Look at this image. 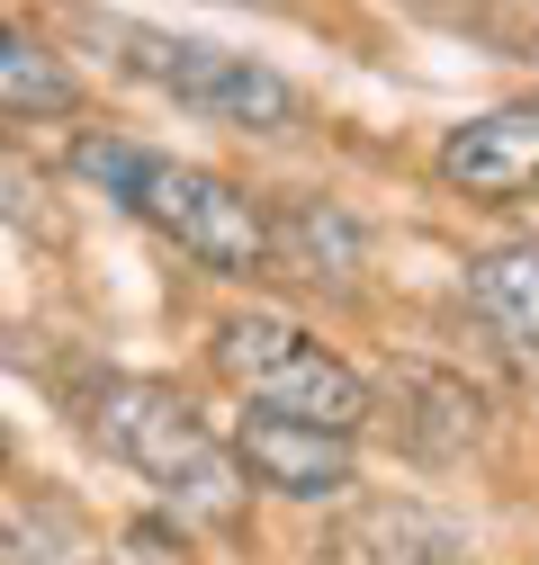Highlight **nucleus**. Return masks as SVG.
Wrapping results in <instances>:
<instances>
[{
	"label": "nucleus",
	"instance_id": "nucleus-10",
	"mask_svg": "<svg viewBox=\"0 0 539 565\" xmlns=\"http://www.w3.org/2000/svg\"><path fill=\"white\" fill-rule=\"evenodd\" d=\"M467 315L512 350H539V243H495L467 260Z\"/></svg>",
	"mask_w": 539,
	"mask_h": 565
},
{
	"label": "nucleus",
	"instance_id": "nucleus-5",
	"mask_svg": "<svg viewBox=\"0 0 539 565\" xmlns=\"http://www.w3.org/2000/svg\"><path fill=\"white\" fill-rule=\"evenodd\" d=\"M441 180L477 206H539V99H504L486 117L450 126Z\"/></svg>",
	"mask_w": 539,
	"mask_h": 565
},
{
	"label": "nucleus",
	"instance_id": "nucleus-12",
	"mask_svg": "<svg viewBox=\"0 0 539 565\" xmlns=\"http://www.w3.org/2000/svg\"><path fill=\"white\" fill-rule=\"evenodd\" d=\"M0 467H10V422H0Z\"/></svg>",
	"mask_w": 539,
	"mask_h": 565
},
{
	"label": "nucleus",
	"instance_id": "nucleus-4",
	"mask_svg": "<svg viewBox=\"0 0 539 565\" xmlns=\"http://www.w3.org/2000/svg\"><path fill=\"white\" fill-rule=\"evenodd\" d=\"M82 36L117 45V73L126 82H145V90H162V99H180L198 117H216L234 135H288L306 117L297 82H279L252 54L198 45V36H171V28H135V19H99V10H82Z\"/></svg>",
	"mask_w": 539,
	"mask_h": 565
},
{
	"label": "nucleus",
	"instance_id": "nucleus-7",
	"mask_svg": "<svg viewBox=\"0 0 539 565\" xmlns=\"http://www.w3.org/2000/svg\"><path fill=\"white\" fill-rule=\"evenodd\" d=\"M450 556H458V521L404 503V493H395V503L342 512L332 539H324V565H450Z\"/></svg>",
	"mask_w": 539,
	"mask_h": 565
},
{
	"label": "nucleus",
	"instance_id": "nucleus-11",
	"mask_svg": "<svg viewBox=\"0 0 539 565\" xmlns=\"http://www.w3.org/2000/svg\"><path fill=\"white\" fill-rule=\"evenodd\" d=\"M82 108V82L45 36L0 19V117H73Z\"/></svg>",
	"mask_w": 539,
	"mask_h": 565
},
{
	"label": "nucleus",
	"instance_id": "nucleus-3",
	"mask_svg": "<svg viewBox=\"0 0 539 565\" xmlns=\"http://www.w3.org/2000/svg\"><path fill=\"white\" fill-rule=\"evenodd\" d=\"M216 377L234 395H252V413L306 422V431H332V440H360L378 413V386L351 360H332L288 315H225L216 323Z\"/></svg>",
	"mask_w": 539,
	"mask_h": 565
},
{
	"label": "nucleus",
	"instance_id": "nucleus-6",
	"mask_svg": "<svg viewBox=\"0 0 539 565\" xmlns=\"http://www.w3.org/2000/svg\"><path fill=\"white\" fill-rule=\"evenodd\" d=\"M234 467H243V484H270V493H288V503H332V493H351V440L279 422V413H243Z\"/></svg>",
	"mask_w": 539,
	"mask_h": 565
},
{
	"label": "nucleus",
	"instance_id": "nucleus-9",
	"mask_svg": "<svg viewBox=\"0 0 539 565\" xmlns=\"http://www.w3.org/2000/svg\"><path fill=\"white\" fill-rule=\"evenodd\" d=\"M387 404H395V440L414 458H458L467 440L486 431V404L467 377H441V369H395L387 377Z\"/></svg>",
	"mask_w": 539,
	"mask_h": 565
},
{
	"label": "nucleus",
	"instance_id": "nucleus-1",
	"mask_svg": "<svg viewBox=\"0 0 539 565\" xmlns=\"http://www.w3.org/2000/svg\"><path fill=\"white\" fill-rule=\"evenodd\" d=\"M73 171L99 180L126 216H145L162 243H180L198 269H216V278H270V216H261V198L243 180L171 162V153H145V145L99 135V126H82Z\"/></svg>",
	"mask_w": 539,
	"mask_h": 565
},
{
	"label": "nucleus",
	"instance_id": "nucleus-2",
	"mask_svg": "<svg viewBox=\"0 0 539 565\" xmlns=\"http://www.w3.org/2000/svg\"><path fill=\"white\" fill-rule=\"evenodd\" d=\"M91 431H99L108 458H126L135 476H145L180 521H208V530L243 521L252 484H243L234 449L208 431V413H198L180 386H162V377H108L99 404H91Z\"/></svg>",
	"mask_w": 539,
	"mask_h": 565
},
{
	"label": "nucleus",
	"instance_id": "nucleus-8",
	"mask_svg": "<svg viewBox=\"0 0 539 565\" xmlns=\"http://www.w3.org/2000/svg\"><path fill=\"white\" fill-rule=\"evenodd\" d=\"M261 216H270V269L306 278V288H342L369 252L332 198H261Z\"/></svg>",
	"mask_w": 539,
	"mask_h": 565
}]
</instances>
